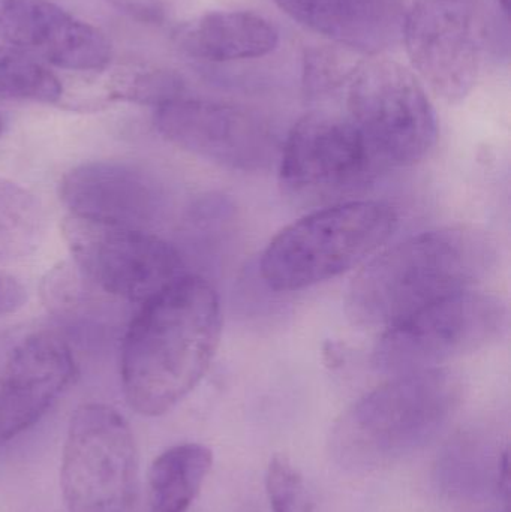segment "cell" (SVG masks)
I'll use <instances>...</instances> for the list:
<instances>
[{
    "mask_svg": "<svg viewBox=\"0 0 511 512\" xmlns=\"http://www.w3.org/2000/svg\"><path fill=\"white\" fill-rule=\"evenodd\" d=\"M266 493L272 512H314V502L299 469L284 456L270 460Z\"/></svg>",
    "mask_w": 511,
    "mask_h": 512,
    "instance_id": "20",
    "label": "cell"
},
{
    "mask_svg": "<svg viewBox=\"0 0 511 512\" xmlns=\"http://www.w3.org/2000/svg\"><path fill=\"white\" fill-rule=\"evenodd\" d=\"M155 123L174 146L228 170H266L281 153L282 144L267 123L221 102L177 96L158 105Z\"/></svg>",
    "mask_w": 511,
    "mask_h": 512,
    "instance_id": "12",
    "label": "cell"
},
{
    "mask_svg": "<svg viewBox=\"0 0 511 512\" xmlns=\"http://www.w3.org/2000/svg\"><path fill=\"white\" fill-rule=\"evenodd\" d=\"M44 231V209L35 195L17 183L0 179V265L33 254Z\"/></svg>",
    "mask_w": 511,
    "mask_h": 512,
    "instance_id": "18",
    "label": "cell"
},
{
    "mask_svg": "<svg viewBox=\"0 0 511 512\" xmlns=\"http://www.w3.org/2000/svg\"><path fill=\"white\" fill-rule=\"evenodd\" d=\"M60 487L68 512H141L137 444L119 411L87 403L72 414Z\"/></svg>",
    "mask_w": 511,
    "mask_h": 512,
    "instance_id": "6",
    "label": "cell"
},
{
    "mask_svg": "<svg viewBox=\"0 0 511 512\" xmlns=\"http://www.w3.org/2000/svg\"><path fill=\"white\" fill-rule=\"evenodd\" d=\"M77 376L59 333L23 324L0 333V445L35 426Z\"/></svg>",
    "mask_w": 511,
    "mask_h": 512,
    "instance_id": "11",
    "label": "cell"
},
{
    "mask_svg": "<svg viewBox=\"0 0 511 512\" xmlns=\"http://www.w3.org/2000/svg\"><path fill=\"white\" fill-rule=\"evenodd\" d=\"M306 29L362 54L383 53L402 39V0H273Z\"/></svg>",
    "mask_w": 511,
    "mask_h": 512,
    "instance_id": "15",
    "label": "cell"
},
{
    "mask_svg": "<svg viewBox=\"0 0 511 512\" xmlns=\"http://www.w3.org/2000/svg\"><path fill=\"white\" fill-rule=\"evenodd\" d=\"M345 116L378 176L422 161L438 140L434 105L419 78L398 62L372 59L348 78Z\"/></svg>",
    "mask_w": 511,
    "mask_h": 512,
    "instance_id": "5",
    "label": "cell"
},
{
    "mask_svg": "<svg viewBox=\"0 0 511 512\" xmlns=\"http://www.w3.org/2000/svg\"><path fill=\"white\" fill-rule=\"evenodd\" d=\"M278 44L275 24L251 11L209 12L182 33V47L189 56L213 63L258 59Z\"/></svg>",
    "mask_w": 511,
    "mask_h": 512,
    "instance_id": "16",
    "label": "cell"
},
{
    "mask_svg": "<svg viewBox=\"0 0 511 512\" xmlns=\"http://www.w3.org/2000/svg\"><path fill=\"white\" fill-rule=\"evenodd\" d=\"M26 298L24 286L11 274L0 271V318L21 309Z\"/></svg>",
    "mask_w": 511,
    "mask_h": 512,
    "instance_id": "22",
    "label": "cell"
},
{
    "mask_svg": "<svg viewBox=\"0 0 511 512\" xmlns=\"http://www.w3.org/2000/svg\"><path fill=\"white\" fill-rule=\"evenodd\" d=\"M450 370L393 376L341 415L332 430L333 459L351 472H372L401 462L434 441L461 399Z\"/></svg>",
    "mask_w": 511,
    "mask_h": 512,
    "instance_id": "3",
    "label": "cell"
},
{
    "mask_svg": "<svg viewBox=\"0 0 511 512\" xmlns=\"http://www.w3.org/2000/svg\"><path fill=\"white\" fill-rule=\"evenodd\" d=\"M3 132V122L2 119H0V135H2Z\"/></svg>",
    "mask_w": 511,
    "mask_h": 512,
    "instance_id": "25",
    "label": "cell"
},
{
    "mask_svg": "<svg viewBox=\"0 0 511 512\" xmlns=\"http://www.w3.org/2000/svg\"><path fill=\"white\" fill-rule=\"evenodd\" d=\"M336 51L311 50L305 57L303 86L309 98H321L347 83L356 66L341 62Z\"/></svg>",
    "mask_w": 511,
    "mask_h": 512,
    "instance_id": "21",
    "label": "cell"
},
{
    "mask_svg": "<svg viewBox=\"0 0 511 512\" xmlns=\"http://www.w3.org/2000/svg\"><path fill=\"white\" fill-rule=\"evenodd\" d=\"M62 234L75 267L114 297L144 304L185 276L176 248L150 231L69 215Z\"/></svg>",
    "mask_w": 511,
    "mask_h": 512,
    "instance_id": "8",
    "label": "cell"
},
{
    "mask_svg": "<svg viewBox=\"0 0 511 512\" xmlns=\"http://www.w3.org/2000/svg\"><path fill=\"white\" fill-rule=\"evenodd\" d=\"M221 333V301L203 277L185 274L147 300L123 340L128 405L144 417L171 411L206 375Z\"/></svg>",
    "mask_w": 511,
    "mask_h": 512,
    "instance_id": "1",
    "label": "cell"
},
{
    "mask_svg": "<svg viewBox=\"0 0 511 512\" xmlns=\"http://www.w3.org/2000/svg\"><path fill=\"white\" fill-rule=\"evenodd\" d=\"M498 251L477 228L447 227L410 237L372 259L351 282L345 312L357 327L386 328L489 276Z\"/></svg>",
    "mask_w": 511,
    "mask_h": 512,
    "instance_id": "2",
    "label": "cell"
},
{
    "mask_svg": "<svg viewBox=\"0 0 511 512\" xmlns=\"http://www.w3.org/2000/svg\"><path fill=\"white\" fill-rule=\"evenodd\" d=\"M111 2L135 17L155 20L159 15L164 14L171 0H111Z\"/></svg>",
    "mask_w": 511,
    "mask_h": 512,
    "instance_id": "23",
    "label": "cell"
},
{
    "mask_svg": "<svg viewBox=\"0 0 511 512\" xmlns=\"http://www.w3.org/2000/svg\"><path fill=\"white\" fill-rule=\"evenodd\" d=\"M60 201L72 216L147 230L164 210V194L155 177L120 161L84 162L60 180Z\"/></svg>",
    "mask_w": 511,
    "mask_h": 512,
    "instance_id": "14",
    "label": "cell"
},
{
    "mask_svg": "<svg viewBox=\"0 0 511 512\" xmlns=\"http://www.w3.org/2000/svg\"><path fill=\"white\" fill-rule=\"evenodd\" d=\"M507 315L506 304L495 295L468 289L441 298L386 328L372 366L390 376L438 369L500 340Z\"/></svg>",
    "mask_w": 511,
    "mask_h": 512,
    "instance_id": "7",
    "label": "cell"
},
{
    "mask_svg": "<svg viewBox=\"0 0 511 512\" xmlns=\"http://www.w3.org/2000/svg\"><path fill=\"white\" fill-rule=\"evenodd\" d=\"M498 2H500V5L503 6L504 12H506V14H509L510 0H498Z\"/></svg>",
    "mask_w": 511,
    "mask_h": 512,
    "instance_id": "24",
    "label": "cell"
},
{
    "mask_svg": "<svg viewBox=\"0 0 511 512\" xmlns=\"http://www.w3.org/2000/svg\"><path fill=\"white\" fill-rule=\"evenodd\" d=\"M396 210L381 201H342L315 210L279 231L260 262L275 291H300L353 270L398 228Z\"/></svg>",
    "mask_w": 511,
    "mask_h": 512,
    "instance_id": "4",
    "label": "cell"
},
{
    "mask_svg": "<svg viewBox=\"0 0 511 512\" xmlns=\"http://www.w3.org/2000/svg\"><path fill=\"white\" fill-rule=\"evenodd\" d=\"M402 39L413 68L450 104L476 86L485 50L482 0H416L405 12Z\"/></svg>",
    "mask_w": 511,
    "mask_h": 512,
    "instance_id": "9",
    "label": "cell"
},
{
    "mask_svg": "<svg viewBox=\"0 0 511 512\" xmlns=\"http://www.w3.org/2000/svg\"><path fill=\"white\" fill-rule=\"evenodd\" d=\"M59 78L29 54L0 45V98L54 104L62 98Z\"/></svg>",
    "mask_w": 511,
    "mask_h": 512,
    "instance_id": "19",
    "label": "cell"
},
{
    "mask_svg": "<svg viewBox=\"0 0 511 512\" xmlns=\"http://www.w3.org/2000/svg\"><path fill=\"white\" fill-rule=\"evenodd\" d=\"M213 453L201 444H180L153 460L147 475L149 512H188L212 471Z\"/></svg>",
    "mask_w": 511,
    "mask_h": 512,
    "instance_id": "17",
    "label": "cell"
},
{
    "mask_svg": "<svg viewBox=\"0 0 511 512\" xmlns=\"http://www.w3.org/2000/svg\"><path fill=\"white\" fill-rule=\"evenodd\" d=\"M0 41L69 71H102L113 57L102 30L51 0H0Z\"/></svg>",
    "mask_w": 511,
    "mask_h": 512,
    "instance_id": "13",
    "label": "cell"
},
{
    "mask_svg": "<svg viewBox=\"0 0 511 512\" xmlns=\"http://www.w3.org/2000/svg\"><path fill=\"white\" fill-rule=\"evenodd\" d=\"M278 162L285 194L303 203L353 194L378 177L353 123L330 111L303 116L282 143Z\"/></svg>",
    "mask_w": 511,
    "mask_h": 512,
    "instance_id": "10",
    "label": "cell"
}]
</instances>
